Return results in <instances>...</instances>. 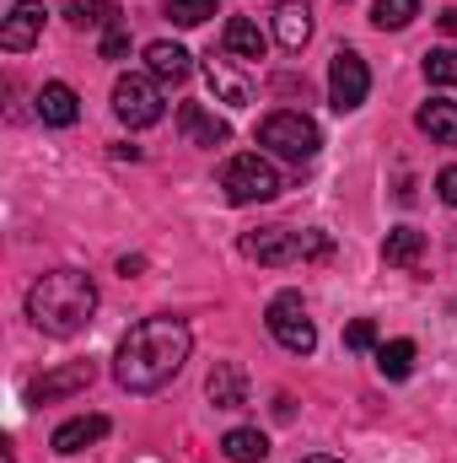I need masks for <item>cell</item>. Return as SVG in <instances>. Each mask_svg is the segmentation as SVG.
Segmentation results:
<instances>
[{"label": "cell", "instance_id": "1", "mask_svg": "<svg viewBox=\"0 0 457 463\" xmlns=\"http://www.w3.org/2000/svg\"><path fill=\"white\" fill-rule=\"evenodd\" d=\"M189 350H194V335H189L183 318H145V324H135V329L118 340V355H114L118 388H129V393H156V388H167V383L183 372Z\"/></svg>", "mask_w": 457, "mask_h": 463}, {"label": "cell", "instance_id": "2", "mask_svg": "<svg viewBox=\"0 0 457 463\" xmlns=\"http://www.w3.org/2000/svg\"><path fill=\"white\" fill-rule=\"evenodd\" d=\"M92 313H98V286H92V275H81V269H49V275L33 280V291H27V318H33L43 335H54V340L81 335V329L92 324Z\"/></svg>", "mask_w": 457, "mask_h": 463}, {"label": "cell", "instance_id": "3", "mask_svg": "<svg viewBox=\"0 0 457 463\" xmlns=\"http://www.w3.org/2000/svg\"><path fill=\"white\" fill-rule=\"evenodd\" d=\"M258 146L269 151V156H280V162H312L318 156V146H323V135H318V124L302 114V109H275V114L258 124Z\"/></svg>", "mask_w": 457, "mask_h": 463}, {"label": "cell", "instance_id": "4", "mask_svg": "<svg viewBox=\"0 0 457 463\" xmlns=\"http://www.w3.org/2000/svg\"><path fill=\"white\" fill-rule=\"evenodd\" d=\"M221 189H227L231 205H264V200H275V194H280V173H275V162H269V156L242 151V156H231V162H227Z\"/></svg>", "mask_w": 457, "mask_h": 463}, {"label": "cell", "instance_id": "5", "mask_svg": "<svg viewBox=\"0 0 457 463\" xmlns=\"http://www.w3.org/2000/svg\"><path fill=\"white\" fill-rule=\"evenodd\" d=\"M264 324H269L275 345L291 350V355H312V350H318V324L307 318V307H302V297H296V291H280V297L269 302Z\"/></svg>", "mask_w": 457, "mask_h": 463}, {"label": "cell", "instance_id": "6", "mask_svg": "<svg viewBox=\"0 0 457 463\" xmlns=\"http://www.w3.org/2000/svg\"><path fill=\"white\" fill-rule=\"evenodd\" d=\"M114 114L129 129H151L156 118L167 114L162 109V92H156V76H118L114 81Z\"/></svg>", "mask_w": 457, "mask_h": 463}, {"label": "cell", "instance_id": "7", "mask_svg": "<svg viewBox=\"0 0 457 463\" xmlns=\"http://www.w3.org/2000/svg\"><path fill=\"white\" fill-rule=\"evenodd\" d=\"M366 92H371L366 60H360L355 49H340L334 65H329V103H334V114H355V109L366 103Z\"/></svg>", "mask_w": 457, "mask_h": 463}, {"label": "cell", "instance_id": "8", "mask_svg": "<svg viewBox=\"0 0 457 463\" xmlns=\"http://www.w3.org/2000/svg\"><path fill=\"white\" fill-rule=\"evenodd\" d=\"M242 253H247V259H258V264H269V269L296 264V259H302V232H291V227L247 232V237H242Z\"/></svg>", "mask_w": 457, "mask_h": 463}, {"label": "cell", "instance_id": "9", "mask_svg": "<svg viewBox=\"0 0 457 463\" xmlns=\"http://www.w3.org/2000/svg\"><path fill=\"white\" fill-rule=\"evenodd\" d=\"M38 33H43V5L38 0H16L11 16H5V27H0V49L5 54H22V49L38 43Z\"/></svg>", "mask_w": 457, "mask_h": 463}, {"label": "cell", "instance_id": "10", "mask_svg": "<svg viewBox=\"0 0 457 463\" xmlns=\"http://www.w3.org/2000/svg\"><path fill=\"white\" fill-rule=\"evenodd\" d=\"M98 377V366L92 361H65L60 372H49V377H38L33 388H27V399L33 404H49V399H65V393H81L87 383Z\"/></svg>", "mask_w": 457, "mask_h": 463}, {"label": "cell", "instance_id": "11", "mask_svg": "<svg viewBox=\"0 0 457 463\" xmlns=\"http://www.w3.org/2000/svg\"><path fill=\"white\" fill-rule=\"evenodd\" d=\"M178 129H183L189 146H227L231 140V124L216 118L205 103H178Z\"/></svg>", "mask_w": 457, "mask_h": 463}, {"label": "cell", "instance_id": "12", "mask_svg": "<svg viewBox=\"0 0 457 463\" xmlns=\"http://www.w3.org/2000/svg\"><path fill=\"white\" fill-rule=\"evenodd\" d=\"M221 49H227L231 60L253 65V60H264V54H269V33H264L253 16H231L227 33H221Z\"/></svg>", "mask_w": 457, "mask_h": 463}, {"label": "cell", "instance_id": "13", "mask_svg": "<svg viewBox=\"0 0 457 463\" xmlns=\"http://www.w3.org/2000/svg\"><path fill=\"white\" fill-rule=\"evenodd\" d=\"M205 393H210L216 410H242V404H247V377H242V366L216 361L210 377H205Z\"/></svg>", "mask_w": 457, "mask_h": 463}, {"label": "cell", "instance_id": "14", "mask_svg": "<svg viewBox=\"0 0 457 463\" xmlns=\"http://www.w3.org/2000/svg\"><path fill=\"white\" fill-rule=\"evenodd\" d=\"M108 437V415H76V420H65L60 431H54V453H87L92 442H103Z\"/></svg>", "mask_w": 457, "mask_h": 463}, {"label": "cell", "instance_id": "15", "mask_svg": "<svg viewBox=\"0 0 457 463\" xmlns=\"http://www.w3.org/2000/svg\"><path fill=\"white\" fill-rule=\"evenodd\" d=\"M38 118H43V124H54V129H70V124L81 118V98H76V87L49 81V87L38 92Z\"/></svg>", "mask_w": 457, "mask_h": 463}, {"label": "cell", "instance_id": "16", "mask_svg": "<svg viewBox=\"0 0 457 463\" xmlns=\"http://www.w3.org/2000/svg\"><path fill=\"white\" fill-rule=\"evenodd\" d=\"M145 65H151L156 81H173V87L189 81V71H194V65H189V49H183V43H167V38L145 49Z\"/></svg>", "mask_w": 457, "mask_h": 463}, {"label": "cell", "instance_id": "17", "mask_svg": "<svg viewBox=\"0 0 457 463\" xmlns=\"http://www.w3.org/2000/svg\"><path fill=\"white\" fill-rule=\"evenodd\" d=\"M275 38H280V49H302V43L312 38V16H307V0H285V5L275 11Z\"/></svg>", "mask_w": 457, "mask_h": 463}, {"label": "cell", "instance_id": "18", "mask_svg": "<svg viewBox=\"0 0 457 463\" xmlns=\"http://www.w3.org/2000/svg\"><path fill=\"white\" fill-rule=\"evenodd\" d=\"M415 124H420L436 146H457V103H447V98H431V103L415 114Z\"/></svg>", "mask_w": 457, "mask_h": 463}, {"label": "cell", "instance_id": "19", "mask_svg": "<svg viewBox=\"0 0 457 463\" xmlns=\"http://www.w3.org/2000/svg\"><path fill=\"white\" fill-rule=\"evenodd\" d=\"M205 76H210V92H216L221 103H231V109L253 103V87H247V81H242V76L231 71L227 60H216V54H210V60H205Z\"/></svg>", "mask_w": 457, "mask_h": 463}, {"label": "cell", "instance_id": "20", "mask_svg": "<svg viewBox=\"0 0 457 463\" xmlns=\"http://www.w3.org/2000/svg\"><path fill=\"white\" fill-rule=\"evenodd\" d=\"M420 253H425V232L415 227L387 232V242H382V264L387 269H409V264H420Z\"/></svg>", "mask_w": 457, "mask_h": 463}, {"label": "cell", "instance_id": "21", "mask_svg": "<svg viewBox=\"0 0 457 463\" xmlns=\"http://www.w3.org/2000/svg\"><path fill=\"white\" fill-rule=\"evenodd\" d=\"M221 453H227V463H264L269 458V437L253 431V426H237V431L221 437Z\"/></svg>", "mask_w": 457, "mask_h": 463}, {"label": "cell", "instance_id": "22", "mask_svg": "<svg viewBox=\"0 0 457 463\" xmlns=\"http://www.w3.org/2000/svg\"><path fill=\"white\" fill-rule=\"evenodd\" d=\"M65 22L70 27H103L108 33V27H118V5L114 0H70L65 5Z\"/></svg>", "mask_w": 457, "mask_h": 463}, {"label": "cell", "instance_id": "23", "mask_svg": "<svg viewBox=\"0 0 457 463\" xmlns=\"http://www.w3.org/2000/svg\"><path fill=\"white\" fill-rule=\"evenodd\" d=\"M377 372L393 377V383H404L415 372V340H382L377 345Z\"/></svg>", "mask_w": 457, "mask_h": 463}, {"label": "cell", "instance_id": "24", "mask_svg": "<svg viewBox=\"0 0 457 463\" xmlns=\"http://www.w3.org/2000/svg\"><path fill=\"white\" fill-rule=\"evenodd\" d=\"M420 16V0H377L371 5V22L382 27V33H398V27H409Z\"/></svg>", "mask_w": 457, "mask_h": 463}, {"label": "cell", "instance_id": "25", "mask_svg": "<svg viewBox=\"0 0 457 463\" xmlns=\"http://www.w3.org/2000/svg\"><path fill=\"white\" fill-rule=\"evenodd\" d=\"M162 11L178 22V27H200L216 16V0H162Z\"/></svg>", "mask_w": 457, "mask_h": 463}, {"label": "cell", "instance_id": "26", "mask_svg": "<svg viewBox=\"0 0 457 463\" xmlns=\"http://www.w3.org/2000/svg\"><path fill=\"white\" fill-rule=\"evenodd\" d=\"M425 81L431 87H457V49H431L425 54Z\"/></svg>", "mask_w": 457, "mask_h": 463}, {"label": "cell", "instance_id": "27", "mask_svg": "<svg viewBox=\"0 0 457 463\" xmlns=\"http://www.w3.org/2000/svg\"><path fill=\"white\" fill-rule=\"evenodd\" d=\"M382 340H377V324L371 318H355L350 329H344V350H377Z\"/></svg>", "mask_w": 457, "mask_h": 463}, {"label": "cell", "instance_id": "28", "mask_svg": "<svg viewBox=\"0 0 457 463\" xmlns=\"http://www.w3.org/2000/svg\"><path fill=\"white\" fill-rule=\"evenodd\" d=\"M124 54H129V33H124V22H118V27L103 33V60H124Z\"/></svg>", "mask_w": 457, "mask_h": 463}, {"label": "cell", "instance_id": "29", "mask_svg": "<svg viewBox=\"0 0 457 463\" xmlns=\"http://www.w3.org/2000/svg\"><path fill=\"white\" fill-rule=\"evenodd\" d=\"M436 194L457 211V167H442V173H436Z\"/></svg>", "mask_w": 457, "mask_h": 463}, {"label": "cell", "instance_id": "30", "mask_svg": "<svg viewBox=\"0 0 457 463\" xmlns=\"http://www.w3.org/2000/svg\"><path fill=\"white\" fill-rule=\"evenodd\" d=\"M436 22H442V33H452V38H457V5H447V11H442Z\"/></svg>", "mask_w": 457, "mask_h": 463}, {"label": "cell", "instance_id": "31", "mask_svg": "<svg viewBox=\"0 0 457 463\" xmlns=\"http://www.w3.org/2000/svg\"><path fill=\"white\" fill-rule=\"evenodd\" d=\"M302 463H344V458H329V453H312V458H302Z\"/></svg>", "mask_w": 457, "mask_h": 463}]
</instances>
